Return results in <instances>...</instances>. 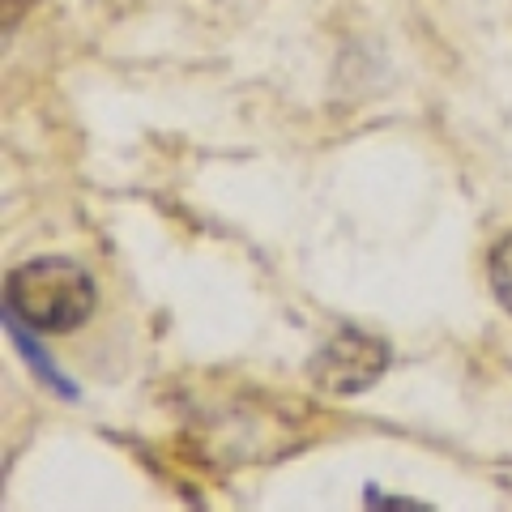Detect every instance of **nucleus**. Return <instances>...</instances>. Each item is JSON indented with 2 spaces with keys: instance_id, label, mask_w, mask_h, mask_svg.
I'll list each match as a JSON object with an SVG mask.
<instances>
[{
  "instance_id": "nucleus-2",
  "label": "nucleus",
  "mask_w": 512,
  "mask_h": 512,
  "mask_svg": "<svg viewBox=\"0 0 512 512\" xmlns=\"http://www.w3.org/2000/svg\"><path fill=\"white\" fill-rule=\"evenodd\" d=\"M389 363V346L367 338V333H355V329H342L325 350L316 355L312 363V380L320 389H329L333 397H350L367 389Z\"/></svg>"
},
{
  "instance_id": "nucleus-3",
  "label": "nucleus",
  "mask_w": 512,
  "mask_h": 512,
  "mask_svg": "<svg viewBox=\"0 0 512 512\" xmlns=\"http://www.w3.org/2000/svg\"><path fill=\"white\" fill-rule=\"evenodd\" d=\"M487 278H491V291L495 299L512 312V235H504L500 244L491 248V261H487Z\"/></svg>"
},
{
  "instance_id": "nucleus-1",
  "label": "nucleus",
  "mask_w": 512,
  "mask_h": 512,
  "mask_svg": "<svg viewBox=\"0 0 512 512\" xmlns=\"http://www.w3.org/2000/svg\"><path fill=\"white\" fill-rule=\"evenodd\" d=\"M9 308L39 333H73L94 312V278L69 256H35L9 274Z\"/></svg>"
}]
</instances>
